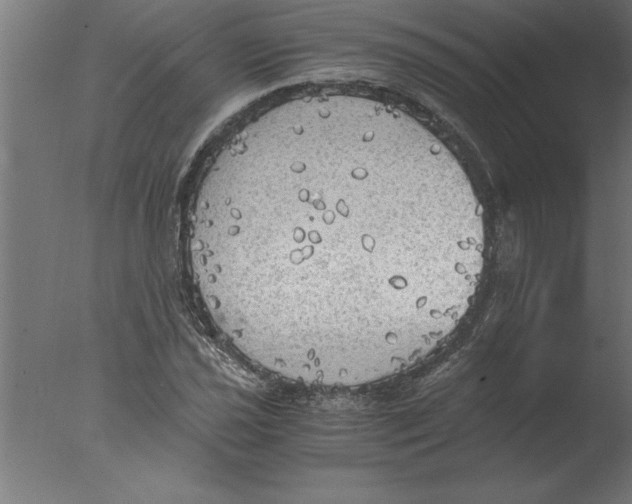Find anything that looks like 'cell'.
<instances>
[{"mask_svg":"<svg viewBox=\"0 0 632 504\" xmlns=\"http://www.w3.org/2000/svg\"><path fill=\"white\" fill-rule=\"evenodd\" d=\"M196 204L191 260L216 325L254 363L308 384L413 365L457 327L483 268L458 164L365 98L260 115L216 157Z\"/></svg>","mask_w":632,"mask_h":504,"instance_id":"1","label":"cell"}]
</instances>
